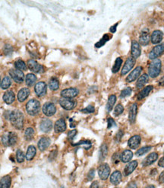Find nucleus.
<instances>
[{
  "mask_svg": "<svg viewBox=\"0 0 164 188\" xmlns=\"http://www.w3.org/2000/svg\"><path fill=\"white\" fill-rule=\"evenodd\" d=\"M162 62L159 59H153L149 65L148 68V74L151 78L157 77L160 73Z\"/></svg>",
  "mask_w": 164,
  "mask_h": 188,
  "instance_id": "obj_2",
  "label": "nucleus"
},
{
  "mask_svg": "<svg viewBox=\"0 0 164 188\" xmlns=\"http://www.w3.org/2000/svg\"><path fill=\"white\" fill-rule=\"evenodd\" d=\"M110 38H111V37L109 35V34H105V35H103V37H102V39L100 40L99 42H97V44H95V47H97V48L101 47L102 46H103L104 44H106V42H107L108 40H109Z\"/></svg>",
  "mask_w": 164,
  "mask_h": 188,
  "instance_id": "obj_41",
  "label": "nucleus"
},
{
  "mask_svg": "<svg viewBox=\"0 0 164 188\" xmlns=\"http://www.w3.org/2000/svg\"><path fill=\"white\" fill-rule=\"evenodd\" d=\"M116 102V96L114 95V94H112L108 98V101L107 104H106V109L108 112L112 111L113 106L115 105V103Z\"/></svg>",
  "mask_w": 164,
  "mask_h": 188,
  "instance_id": "obj_32",
  "label": "nucleus"
},
{
  "mask_svg": "<svg viewBox=\"0 0 164 188\" xmlns=\"http://www.w3.org/2000/svg\"><path fill=\"white\" fill-rule=\"evenodd\" d=\"M12 85V81H11V79L9 77V76H5L4 77V79H2V82H1V87H2V89H7L9 88V87Z\"/></svg>",
  "mask_w": 164,
  "mask_h": 188,
  "instance_id": "obj_39",
  "label": "nucleus"
},
{
  "mask_svg": "<svg viewBox=\"0 0 164 188\" xmlns=\"http://www.w3.org/2000/svg\"><path fill=\"white\" fill-rule=\"evenodd\" d=\"M107 123H108V128H111L112 127V126H116V123H115V121H114V120L112 119V118L109 117L108 118L107 120Z\"/></svg>",
  "mask_w": 164,
  "mask_h": 188,
  "instance_id": "obj_51",
  "label": "nucleus"
},
{
  "mask_svg": "<svg viewBox=\"0 0 164 188\" xmlns=\"http://www.w3.org/2000/svg\"><path fill=\"white\" fill-rule=\"evenodd\" d=\"M66 129V123H65V120L61 118V119L58 120L55 122V126H54V130L56 133H60L62 132L65 131Z\"/></svg>",
  "mask_w": 164,
  "mask_h": 188,
  "instance_id": "obj_15",
  "label": "nucleus"
},
{
  "mask_svg": "<svg viewBox=\"0 0 164 188\" xmlns=\"http://www.w3.org/2000/svg\"><path fill=\"white\" fill-rule=\"evenodd\" d=\"M122 136H123V132H122V130H119V133H118L116 136V141H117V142L120 141Z\"/></svg>",
  "mask_w": 164,
  "mask_h": 188,
  "instance_id": "obj_52",
  "label": "nucleus"
},
{
  "mask_svg": "<svg viewBox=\"0 0 164 188\" xmlns=\"http://www.w3.org/2000/svg\"><path fill=\"white\" fill-rule=\"evenodd\" d=\"M90 188H99V184L97 181H94L91 184Z\"/></svg>",
  "mask_w": 164,
  "mask_h": 188,
  "instance_id": "obj_54",
  "label": "nucleus"
},
{
  "mask_svg": "<svg viewBox=\"0 0 164 188\" xmlns=\"http://www.w3.org/2000/svg\"><path fill=\"white\" fill-rule=\"evenodd\" d=\"M124 111V107L122 105V104H118L116 105V107L115 108V111H114V114L116 116H119L120 114H122V112Z\"/></svg>",
  "mask_w": 164,
  "mask_h": 188,
  "instance_id": "obj_44",
  "label": "nucleus"
},
{
  "mask_svg": "<svg viewBox=\"0 0 164 188\" xmlns=\"http://www.w3.org/2000/svg\"><path fill=\"white\" fill-rule=\"evenodd\" d=\"M49 145H50V140L47 137H42L39 140L37 146H38L39 149L43 152L47 149Z\"/></svg>",
  "mask_w": 164,
  "mask_h": 188,
  "instance_id": "obj_21",
  "label": "nucleus"
},
{
  "mask_svg": "<svg viewBox=\"0 0 164 188\" xmlns=\"http://www.w3.org/2000/svg\"><path fill=\"white\" fill-rule=\"evenodd\" d=\"M141 136H138V135H135V136L130 138V140L128 142V145H129V146L131 149H137L139 146V145L141 143Z\"/></svg>",
  "mask_w": 164,
  "mask_h": 188,
  "instance_id": "obj_17",
  "label": "nucleus"
},
{
  "mask_svg": "<svg viewBox=\"0 0 164 188\" xmlns=\"http://www.w3.org/2000/svg\"><path fill=\"white\" fill-rule=\"evenodd\" d=\"M151 149H152L151 146H145V147H143V148L137 150V152H136V155H137V156H141V155L146 154L147 152H149Z\"/></svg>",
  "mask_w": 164,
  "mask_h": 188,
  "instance_id": "obj_42",
  "label": "nucleus"
},
{
  "mask_svg": "<svg viewBox=\"0 0 164 188\" xmlns=\"http://www.w3.org/2000/svg\"><path fill=\"white\" fill-rule=\"evenodd\" d=\"M12 178L9 175H6L0 180V188H10Z\"/></svg>",
  "mask_w": 164,
  "mask_h": 188,
  "instance_id": "obj_29",
  "label": "nucleus"
},
{
  "mask_svg": "<svg viewBox=\"0 0 164 188\" xmlns=\"http://www.w3.org/2000/svg\"><path fill=\"white\" fill-rule=\"evenodd\" d=\"M163 32L161 30H154L151 36V40L152 44H157L161 42V40H163Z\"/></svg>",
  "mask_w": 164,
  "mask_h": 188,
  "instance_id": "obj_20",
  "label": "nucleus"
},
{
  "mask_svg": "<svg viewBox=\"0 0 164 188\" xmlns=\"http://www.w3.org/2000/svg\"><path fill=\"white\" fill-rule=\"evenodd\" d=\"M141 54V50L140 47V44L136 40H132L131 42V55L133 58L136 59L138 58Z\"/></svg>",
  "mask_w": 164,
  "mask_h": 188,
  "instance_id": "obj_14",
  "label": "nucleus"
},
{
  "mask_svg": "<svg viewBox=\"0 0 164 188\" xmlns=\"http://www.w3.org/2000/svg\"><path fill=\"white\" fill-rule=\"evenodd\" d=\"M47 84L44 82L37 83L34 87V92L38 97H43L47 94Z\"/></svg>",
  "mask_w": 164,
  "mask_h": 188,
  "instance_id": "obj_12",
  "label": "nucleus"
},
{
  "mask_svg": "<svg viewBox=\"0 0 164 188\" xmlns=\"http://www.w3.org/2000/svg\"><path fill=\"white\" fill-rule=\"evenodd\" d=\"M81 111L83 113H86V114H91V113H94V111H95V109H94V106L89 105V106H87L86 108L82 110Z\"/></svg>",
  "mask_w": 164,
  "mask_h": 188,
  "instance_id": "obj_46",
  "label": "nucleus"
},
{
  "mask_svg": "<svg viewBox=\"0 0 164 188\" xmlns=\"http://www.w3.org/2000/svg\"><path fill=\"white\" fill-rule=\"evenodd\" d=\"M126 188H137V185H136V184L134 182H131Z\"/></svg>",
  "mask_w": 164,
  "mask_h": 188,
  "instance_id": "obj_57",
  "label": "nucleus"
},
{
  "mask_svg": "<svg viewBox=\"0 0 164 188\" xmlns=\"http://www.w3.org/2000/svg\"><path fill=\"white\" fill-rule=\"evenodd\" d=\"M59 104L61 105L63 109L66 110V111H72L74 108H75L77 105V103L74 100L69 99V98H65V97H62L59 100Z\"/></svg>",
  "mask_w": 164,
  "mask_h": 188,
  "instance_id": "obj_5",
  "label": "nucleus"
},
{
  "mask_svg": "<svg viewBox=\"0 0 164 188\" xmlns=\"http://www.w3.org/2000/svg\"><path fill=\"white\" fill-rule=\"evenodd\" d=\"M62 188H63V187H62Z\"/></svg>",
  "mask_w": 164,
  "mask_h": 188,
  "instance_id": "obj_62",
  "label": "nucleus"
},
{
  "mask_svg": "<svg viewBox=\"0 0 164 188\" xmlns=\"http://www.w3.org/2000/svg\"><path fill=\"white\" fill-rule=\"evenodd\" d=\"M36 154H37V149H36L35 146H29L27 150V153H26L25 158L27 161H30V160H32L34 158Z\"/></svg>",
  "mask_w": 164,
  "mask_h": 188,
  "instance_id": "obj_28",
  "label": "nucleus"
},
{
  "mask_svg": "<svg viewBox=\"0 0 164 188\" xmlns=\"http://www.w3.org/2000/svg\"><path fill=\"white\" fill-rule=\"evenodd\" d=\"M135 62L136 61L134 58H133V57H129L127 60H126V63H125L124 66L122 67V72H121L122 76H125V75L127 74L128 72H130L131 69L134 67Z\"/></svg>",
  "mask_w": 164,
  "mask_h": 188,
  "instance_id": "obj_11",
  "label": "nucleus"
},
{
  "mask_svg": "<svg viewBox=\"0 0 164 188\" xmlns=\"http://www.w3.org/2000/svg\"><path fill=\"white\" fill-rule=\"evenodd\" d=\"M119 159H121V156H119V153H115V154L112 155V160L115 164H118V163H119Z\"/></svg>",
  "mask_w": 164,
  "mask_h": 188,
  "instance_id": "obj_47",
  "label": "nucleus"
},
{
  "mask_svg": "<svg viewBox=\"0 0 164 188\" xmlns=\"http://www.w3.org/2000/svg\"><path fill=\"white\" fill-rule=\"evenodd\" d=\"M9 75L11 78L17 83H22L24 80V74L22 71L17 69H12L9 71Z\"/></svg>",
  "mask_w": 164,
  "mask_h": 188,
  "instance_id": "obj_6",
  "label": "nucleus"
},
{
  "mask_svg": "<svg viewBox=\"0 0 164 188\" xmlns=\"http://www.w3.org/2000/svg\"><path fill=\"white\" fill-rule=\"evenodd\" d=\"M3 100L7 104H11L15 101V94L12 91H7L3 94Z\"/></svg>",
  "mask_w": 164,
  "mask_h": 188,
  "instance_id": "obj_25",
  "label": "nucleus"
},
{
  "mask_svg": "<svg viewBox=\"0 0 164 188\" xmlns=\"http://www.w3.org/2000/svg\"><path fill=\"white\" fill-rule=\"evenodd\" d=\"M158 158V154L157 152H152L143 161V165L144 166H148V165H152L153 163L155 162Z\"/></svg>",
  "mask_w": 164,
  "mask_h": 188,
  "instance_id": "obj_22",
  "label": "nucleus"
},
{
  "mask_svg": "<svg viewBox=\"0 0 164 188\" xmlns=\"http://www.w3.org/2000/svg\"><path fill=\"white\" fill-rule=\"evenodd\" d=\"M137 161H131L130 163H129L126 166V168H125V175H126V176H128V175H131V174L132 173L133 171L135 170V168H137Z\"/></svg>",
  "mask_w": 164,
  "mask_h": 188,
  "instance_id": "obj_26",
  "label": "nucleus"
},
{
  "mask_svg": "<svg viewBox=\"0 0 164 188\" xmlns=\"http://www.w3.org/2000/svg\"><path fill=\"white\" fill-rule=\"evenodd\" d=\"M16 159H17L18 162L21 163L24 161L25 159V157H24V155L23 152L21 150L18 149L17 150V152H16Z\"/></svg>",
  "mask_w": 164,
  "mask_h": 188,
  "instance_id": "obj_43",
  "label": "nucleus"
},
{
  "mask_svg": "<svg viewBox=\"0 0 164 188\" xmlns=\"http://www.w3.org/2000/svg\"><path fill=\"white\" fill-rule=\"evenodd\" d=\"M158 165H159V166L164 168V156L160 159L159 162H158Z\"/></svg>",
  "mask_w": 164,
  "mask_h": 188,
  "instance_id": "obj_58",
  "label": "nucleus"
},
{
  "mask_svg": "<svg viewBox=\"0 0 164 188\" xmlns=\"http://www.w3.org/2000/svg\"><path fill=\"white\" fill-rule=\"evenodd\" d=\"M30 94V89L27 88H23L18 91V100L20 102H24L28 97Z\"/></svg>",
  "mask_w": 164,
  "mask_h": 188,
  "instance_id": "obj_23",
  "label": "nucleus"
},
{
  "mask_svg": "<svg viewBox=\"0 0 164 188\" xmlns=\"http://www.w3.org/2000/svg\"><path fill=\"white\" fill-rule=\"evenodd\" d=\"M79 91L78 89L75 88H69L64 89L63 91L61 92V96L65 98H69L72 99L73 97H76L78 94Z\"/></svg>",
  "mask_w": 164,
  "mask_h": 188,
  "instance_id": "obj_10",
  "label": "nucleus"
},
{
  "mask_svg": "<svg viewBox=\"0 0 164 188\" xmlns=\"http://www.w3.org/2000/svg\"><path fill=\"white\" fill-rule=\"evenodd\" d=\"M94 175H95V171H94V169L90 170V171L87 174V179L89 181H92L93 178H94Z\"/></svg>",
  "mask_w": 164,
  "mask_h": 188,
  "instance_id": "obj_49",
  "label": "nucleus"
},
{
  "mask_svg": "<svg viewBox=\"0 0 164 188\" xmlns=\"http://www.w3.org/2000/svg\"><path fill=\"white\" fill-rule=\"evenodd\" d=\"M26 111L30 116H36L40 111V103L36 99H31L26 104Z\"/></svg>",
  "mask_w": 164,
  "mask_h": 188,
  "instance_id": "obj_3",
  "label": "nucleus"
},
{
  "mask_svg": "<svg viewBox=\"0 0 164 188\" xmlns=\"http://www.w3.org/2000/svg\"><path fill=\"white\" fill-rule=\"evenodd\" d=\"M159 182L160 183H164V171H163L159 177Z\"/></svg>",
  "mask_w": 164,
  "mask_h": 188,
  "instance_id": "obj_55",
  "label": "nucleus"
},
{
  "mask_svg": "<svg viewBox=\"0 0 164 188\" xmlns=\"http://www.w3.org/2000/svg\"><path fill=\"white\" fill-rule=\"evenodd\" d=\"M49 88L52 91H56L59 88V82L56 78H52L49 82Z\"/></svg>",
  "mask_w": 164,
  "mask_h": 188,
  "instance_id": "obj_33",
  "label": "nucleus"
},
{
  "mask_svg": "<svg viewBox=\"0 0 164 188\" xmlns=\"http://www.w3.org/2000/svg\"><path fill=\"white\" fill-rule=\"evenodd\" d=\"M142 71V67L141 66H137L132 72H131L127 78H126V81L128 82H132L134 80L139 77V76L141 75V72Z\"/></svg>",
  "mask_w": 164,
  "mask_h": 188,
  "instance_id": "obj_13",
  "label": "nucleus"
},
{
  "mask_svg": "<svg viewBox=\"0 0 164 188\" xmlns=\"http://www.w3.org/2000/svg\"><path fill=\"white\" fill-rule=\"evenodd\" d=\"M133 156V153L132 152L130 151V150H126L121 155V160H122V162H129L131 158Z\"/></svg>",
  "mask_w": 164,
  "mask_h": 188,
  "instance_id": "obj_31",
  "label": "nucleus"
},
{
  "mask_svg": "<svg viewBox=\"0 0 164 188\" xmlns=\"http://www.w3.org/2000/svg\"><path fill=\"white\" fill-rule=\"evenodd\" d=\"M117 26H118V23H116L115 25L112 26V27L109 28V30H110L112 33H115V32L116 31V27H117Z\"/></svg>",
  "mask_w": 164,
  "mask_h": 188,
  "instance_id": "obj_56",
  "label": "nucleus"
},
{
  "mask_svg": "<svg viewBox=\"0 0 164 188\" xmlns=\"http://www.w3.org/2000/svg\"><path fill=\"white\" fill-rule=\"evenodd\" d=\"M36 81H37V77H36V76L34 74L30 73V74H27L26 76L25 82L27 86H30V87L33 85H34V83L36 82Z\"/></svg>",
  "mask_w": 164,
  "mask_h": 188,
  "instance_id": "obj_36",
  "label": "nucleus"
},
{
  "mask_svg": "<svg viewBox=\"0 0 164 188\" xmlns=\"http://www.w3.org/2000/svg\"><path fill=\"white\" fill-rule=\"evenodd\" d=\"M56 151H52V152L50 153V155H49V160H52V159H54V158H55V156H56Z\"/></svg>",
  "mask_w": 164,
  "mask_h": 188,
  "instance_id": "obj_53",
  "label": "nucleus"
},
{
  "mask_svg": "<svg viewBox=\"0 0 164 188\" xmlns=\"http://www.w3.org/2000/svg\"><path fill=\"white\" fill-rule=\"evenodd\" d=\"M122 181V174L120 171H116L110 176V182L114 185H118Z\"/></svg>",
  "mask_w": 164,
  "mask_h": 188,
  "instance_id": "obj_24",
  "label": "nucleus"
},
{
  "mask_svg": "<svg viewBox=\"0 0 164 188\" xmlns=\"http://www.w3.org/2000/svg\"><path fill=\"white\" fill-rule=\"evenodd\" d=\"M27 66H28L29 69L33 72H36V73H43V72H44V66L40 65L34 59H30V60H28V62H27Z\"/></svg>",
  "mask_w": 164,
  "mask_h": 188,
  "instance_id": "obj_8",
  "label": "nucleus"
},
{
  "mask_svg": "<svg viewBox=\"0 0 164 188\" xmlns=\"http://www.w3.org/2000/svg\"><path fill=\"white\" fill-rule=\"evenodd\" d=\"M153 88H154V87L152 85H148L144 88L142 91H140L139 94H137V99L141 100L144 98V97H147V96L149 95L150 93L151 92V91H153Z\"/></svg>",
  "mask_w": 164,
  "mask_h": 188,
  "instance_id": "obj_27",
  "label": "nucleus"
},
{
  "mask_svg": "<svg viewBox=\"0 0 164 188\" xmlns=\"http://www.w3.org/2000/svg\"><path fill=\"white\" fill-rule=\"evenodd\" d=\"M77 134V130L76 129H74V130H72V131L69 132L68 133V138H69V140H72L74 139V137L76 136Z\"/></svg>",
  "mask_w": 164,
  "mask_h": 188,
  "instance_id": "obj_48",
  "label": "nucleus"
},
{
  "mask_svg": "<svg viewBox=\"0 0 164 188\" xmlns=\"http://www.w3.org/2000/svg\"><path fill=\"white\" fill-rule=\"evenodd\" d=\"M122 63V58H120V57H118L117 59H116V62H115V64H114V66H113V67H112V72H113V73H116V72H119Z\"/></svg>",
  "mask_w": 164,
  "mask_h": 188,
  "instance_id": "obj_40",
  "label": "nucleus"
},
{
  "mask_svg": "<svg viewBox=\"0 0 164 188\" xmlns=\"http://www.w3.org/2000/svg\"><path fill=\"white\" fill-rule=\"evenodd\" d=\"M108 154V147L106 144H103L102 146L100 147V161H103V160L105 159L107 156Z\"/></svg>",
  "mask_w": 164,
  "mask_h": 188,
  "instance_id": "obj_35",
  "label": "nucleus"
},
{
  "mask_svg": "<svg viewBox=\"0 0 164 188\" xmlns=\"http://www.w3.org/2000/svg\"><path fill=\"white\" fill-rule=\"evenodd\" d=\"M15 69H17L21 71H24L27 69L26 63L23 60H21V59H18V60L15 61Z\"/></svg>",
  "mask_w": 164,
  "mask_h": 188,
  "instance_id": "obj_38",
  "label": "nucleus"
},
{
  "mask_svg": "<svg viewBox=\"0 0 164 188\" xmlns=\"http://www.w3.org/2000/svg\"><path fill=\"white\" fill-rule=\"evenodd\" d=\"M40 128L41 129V131L44 132V133H48L52 128V121L49 119H44L40 122Z\"/></svg>",
  "mask_w": 164,
  "mask_h": 188,
  "instance_id": "obj_16",
  "label": "nucleus"
},
{
  "mask_svg": "<svg viewBox=\"0 0 164 188\" xmlns=\"http://www.w3.org/2000/svg\"><path fill=\"white\" fill-rule=\"evenodd\" d=\"M34 136V130L33 128L29 127L25 130L24 133V138L27 141H30L33 140V138Z\"/></svg>",
  "mask_w": 164,
  "mask_h": 188,
  "instance_id": "obj_37",
  "label": "nucleus"
},
{
  "mask_svg": "<svg viewBox=\"0 0 164 188\" xmlns=\"http://www.w3.org/2000/svg\"><path fill=\"white\" fill-rule=\"evenodd\" d=\"M8 140H9V146H13L16 144L18 140L17 134L14 132H10L8 134Z\"/></svg>",
  "mask_w": 164,
  "mask_h": 188,
  "instance_id": "obj_34",
  "label": "nucleus"
},
{
  "mask_svg": "<svg viewBox=\"0 0 164 188\" xmlns=\"http://www.w3.org/2000/svg\"><path fill=\"white\" fill-rule=\"evenodd\" d=\"M109 174H110V167L108 164L103 163L98 167V175L101 180L105 181L107 179L109 176Z\"/></svg>",
  "mask_w": 164,
  "mask_h": 188,
  "instance_id": "obj_4",
  "label": "nucleus"
},
{
  "mask_svg": "<svg viewBox=\"0 0 164 188\" xmlns=\"http://www.w3.org/2000/svg\"><path fill=\"white\" fill-rule=\"evenodd\" d=\"M0 81H1V79H0ZM0 86H1V83H0Z\"/></svg>",
  "mask_w": 164,
  "mask_h": 188,
  "instance_id": "obj_61",
  "label": "nucleus"
},
{
  "mask_svg": "<svg viewBox=\"0 0 164 188\" xmlns=\"http://www.w3.org/2000/svg\"><path fill=\"white\" fill-rule=\"evenodd\" d=\"M12 124L14 127L17 129H22L24 126V115L20 111L15 110V111L9 112V117Z\"/></svg>",
  "mask_w": 164,
  "mask_h": 188,
  "instance_id": "obj_1",
  "label": "nucleus"
},
{
  "mask_svg": "<svg viewBox=\"0 0 164 188\" xmlns=\"http://www.w3.org/2000/svg\"><path fill=\"white\" fill-rule=\"evenodd\" d=\"M131 88H126L124 90H122V92L120 94V97L121 98H124V97H127V96H129L131 94Z\"/></svg>",
  "mask_w": 164,
  "mask_h": 188,
  "instance_id": "obj_45",
  "label": "nucleus"
},
{
  "mask_svg": "<svg viewBox=\"0 0 164 188\" xmlns=\"http://www.w3.org/2000/svg\"><path fill=\"white\" fill-rule=\"evenodd\" d=\"M146 188H155V187L154 185H149V186H147Z\"/></svg>",
  "mask_w": 164,
  "mask_h": 188,
  "instance_id": "obj_60",
  "label": "nucleus"
},
{
  "mask_svg": "<svg viewBox=\"0 0 164 188\" xmlns=\"http://www.w3.org/2000/svg\"><path fill=\"white\" fill-rule=\"evenodd\" d=\"M159 85H160V86H164V76L163 77H162L159 80Z\"/></svg>",
  "mask_w": 164,
  "mask_h": 188,
  "instance_id": "obj_59",
  "label": "nucleus"
},
{
  "mask_svg": "<svg viewBox=\"0 0 164 188\" xmlns=\"http://www.w3.org/2000/svg\"><path fill=\"white\" fill-rule=\"evenodd\" d=\"M43 112L47 117H52L56 112L55 105L52 102H47L43 106Z\"/></svg>",
  "mask_w": 164,
  "mask_h": 188,
  "instance_id": "obj_9",
  "label": "nucleus"
},
{
  "mask_svg": "<svg viewBox=\"0 0 164 188\" xmlns=\"http://www.w3.org/2000/svg\"><path fill=\"white\" fill-rule=\"evenodd\" d=\"M150 41V35H149V30L148 29H144L141 31V34L140 37H139V42L141 45L146 46L148 44Z\"/></svg>",
  "mask_w": 164,
  "mask_h": 188,
  "instance_id": "obj_18",
  "label": "nucleus"
},
{
  "mask_svg": "<svg viewBox=\"0 0 164 188\" xmlns=\"http://www.w3.org/2000/svg\"><path fill=\"white\" fill-rule=\"evenodd\" d=\"M164 53V44H161L160 45L156 46L155 47L151 50V52L149 53V58L151 59H157V57H159L160 56L162 55Z\"/></svg>",
  "mask_w": 164,
  "mask_h": 188,
  "instance_id": "obj_7",
  "label": "nucleus"
},
{
  "mask_svg": "<svg viewBox=\"0 0 164 188\" xmlns=\"http://www.w3.org/2000/svg\"><path fill=\"white\" fill-rule=\"evenodd\" d=\"M137 112V106L136 104H132L130 106L129 111V120L131 123H134L135 122L136 115Z\"/></svg>",
  "mask_w": 164,
  "mask_h": 188,
  "instance_id": "obj_19",
  "label": "nucleus"
},
{
  "mask_svg": "<svg viewBox=\"0 0 164 188\" xmlns=\"http://www.w3.org/2000/svg\"><path fill=\"white\" fill-rule=\"evenodd\" d=\"M2 143L5 146H9V140H8V135H3L2 136Z\"/></svg>",
  "mask_w": 164,
  "mask_h": 188,
  "instance_id": "obj_50",
  "label": "nucleus"
},
{
  "mask_svg": "<svg viewBox=\"0 0 164 188\" xmlns=\"http://www.w3.org/2000/svg\"><path fill=\"white\" fill-rule=\"evenodd\" d=\"M149 81V76L147 74H143L141 77L139 78L137 82V84H136V86H137V88H141L146 83Z\"/></svg>",
  "mask_w": 164,
  "mask_h": 188,
  "instance_id": "obj_30",
  "label": "nucleus"
}]
</instances>
